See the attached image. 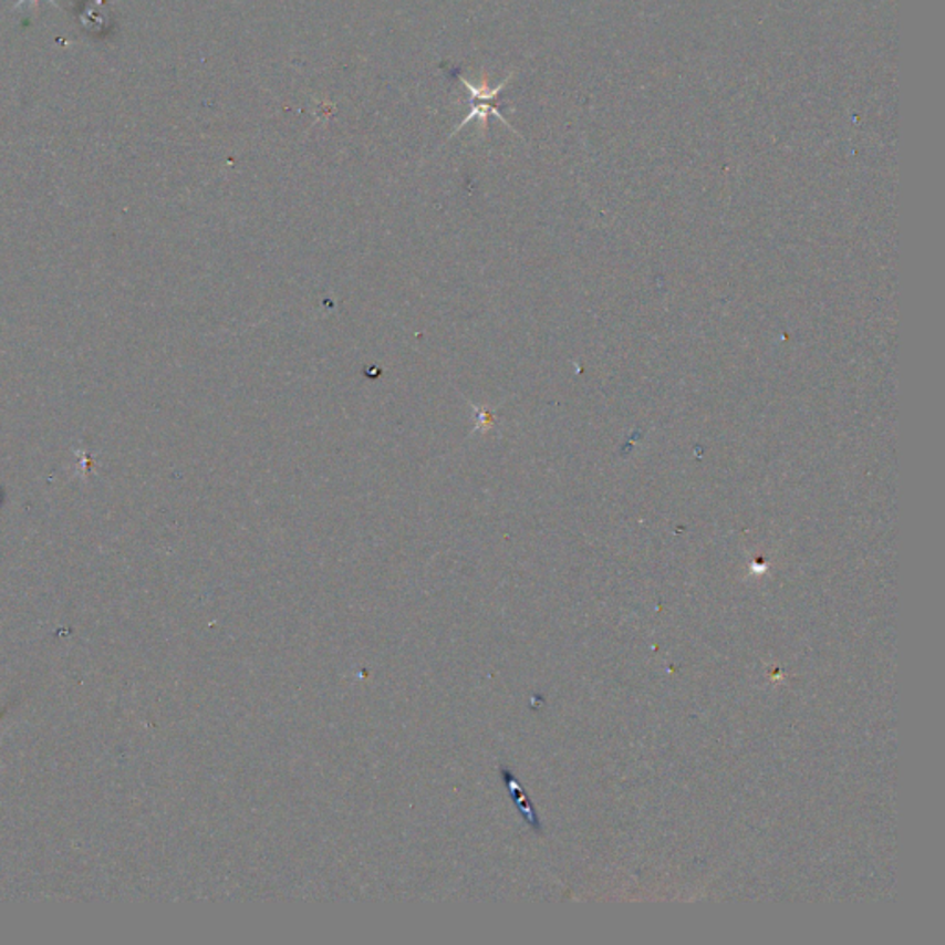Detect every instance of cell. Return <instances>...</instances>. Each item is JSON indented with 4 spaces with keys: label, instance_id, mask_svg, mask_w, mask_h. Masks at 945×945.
<instances>
[{
    "label": "cell",
    "instance_id": "cell-1",
    "mask_svg": "<svg viewBox=\"0 0 945 945\" xmlns=\"http://www.w3.org/2000/svg\"><path fill=\"white\" fill-rule=\"evenodd\" d=\"M24 2H29V0H21V2H19L18 7L15 8L21 7V4H24ZM32 2H38V0H32ZM49 2H52V4H54V0H49Z\"/></svg>",
    "mask_w": 945,
    "mask_h": 945
}]
</instances>
